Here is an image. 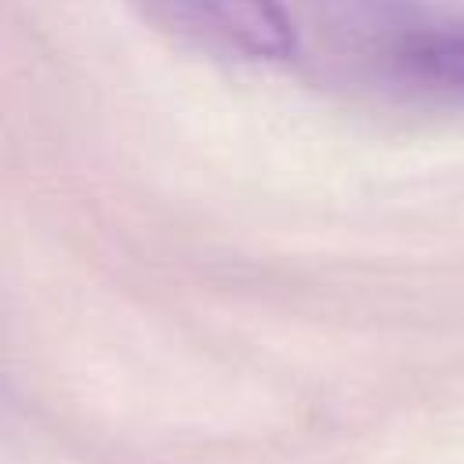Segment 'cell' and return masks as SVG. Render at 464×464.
<instances>
[{"mask_svg":"<svg viewBox=\"0 0 464 464\" xmlns=\"http://www.w3.org/2000/svg\"><path fill=\"white\" fill-rule=\"evenodd\" d=\"M170 7L246 58L283 62L294 54V29L276 0H170Z\"/></svg>","mask_w":464,"mask_h":464,"instance_id":"6da1fadb","label":"cell"},{"mask_svg":"<svg viewBox=\"0 0 464 464\" xmlns=\"http://www.w3.org/2000/svg\"><path fill=\"white\" fill-rule=\"evenodd\" d=\"M402 58L417 80L464 91V29L420 36L402 51Z\"/></svg>","mask_w":464,"mask_h":464,"instance_id":"7a4b0ae2","label":"cell"}]
</instances>
